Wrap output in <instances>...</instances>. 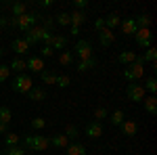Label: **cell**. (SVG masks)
<instances>
[{"instance_id": "obj_1", "label": "cell", "mask_w": 157, "mask_h": 155, "mask_svg": "<svg viewBox=\"0 0 157 155\" xmlns=\"http://www.w3.org/2000/svg\"><path fill=\"white\" fill-rule=\"evenodd\" d=\"M143 76H145V59H143V57H136V61H134L132 65H128V67L124 69V78L130 84L132 82L136 84Z\"/></svg>"}, {"instance_id": "obj_2", "label": "cell", "mask_w": 157, "mask_h": 155, "mask_svg": "<svg viewBox=\"0 0 157 155\" xmlns=\"http://www.w3.org/2000/svg\"><path fill=\"white\" fill-rule=\"evenodd\" d=\"M50 147V141L42 134H29L23 138V149H34V151H46Z\"/></svg>"}, {"instance_id": "obj_3", "label": "cell", "mask_w": 157, "mask_h": 155, "mask_svg": "<svg viewBox=\"0 0 157 155\" xmlns=\"http://www.w3.org/2000/svg\"><path fill=\"white\" fill-rule=\"evenodd\" d=\"M38 21H40V15H38V13H25L21 17H15V27L21 29L25 34V32H27L29 27H34Z\"/></svg>"}, {"instance_id": "obj_4", "label": "cell", "mask_w": 157, "mask_h": 155, "mask_svg": "<svg viewBox=\"0 0 157 155\" xmlns=\"http://www.w3.org/2000/svg\"><path fill=\"white\" fill-rule=\"evenodd\" d=\"M32 88H34V82H32V78H29V76H25V73H19V76L13 80V90H15V92L27 95Z\"/></svg>"}, {"instance_id": "obj_5", "label": "cell", "mask_w": 157, "mask_h": 155, "mask_svg": "<svg viewBox=\"0 0 157 155\" xmlns=\"http://www.w3.org/2000/svg\"><path fill=\"white\" fill-rule=\"evenodd\" d=\"M44 34H46V29H42V25H34V27H29L27 32H25V42L29 44V46H34L38 42H42L44 40Z\"/></svg>"}, {"instance_id": "obj_6", "label": "cell", "mask_w": 157, "mask_h": 155, "mask_svg": "<svg viewBox=\"0 0 157 155\" xmlns=\"http://www.w3.org/2000/svg\"><path fill=\"white\" fill-rule=\"evenodd\" d=\"M73 50H75V55H78L80 61H86V59H92V57H94V55H92V46H90L88 40H78Z\"/></svg>"}, {"instance_id": "obj_7", "label": "cell", "mask_w": 157, "mask_h": 155, "mask_svg": "<svg viewBox=\"0 0 157 155\" xmlns=\"http://www.w3.org/2000/svg\"><path fill=\"white\" fill-rule=\"evenodd\" d=\"M128 99L130 101H136V103H143V99H145V88L140 86V84H128Z\"/></svg>"}, {"instance_id": "obj_8", "label": "cell", "mask_w": 157, "mask_h": 155, "mask_svg": "<svg viewBox=\"0 0 157 155\" xmlns=\"http://www.w3.org/2000/svg\"><path fill=\"white\" fill-rule=\"evenodd\" d=\"M134 38H136V44H138L140 48L151 46V32H149V29H136Z\"/></svg>"}, {"instance_id": "obj_9", "label": "cell", "mask_w": 157, "mask_h": 155, "mask_svg": "<svg viewBox=\"0 0 157 155\" xmlns=\"http://www.w3.org/2000/svg\"><path fill=\"white\" fill-rule=\"evenodd\" d=\"M46 46H50L52 50H63V48L67 46V38H65V36H61V34H52Z\"/></svg>"}, {"instance_id": "obj_10", "label": "cell", "mask_w": 157, "mask_h": 155, "mask_svg": "<svg viewBox=\"0 0 157 155\" xmlns=\"http://www.w3.org/2000/svg\"><path fill=\"white\" fill-rule=\"evenodd\" d=\"M25 63H27V69L29 72H36V73L44 72V59H40V57H29Z\"/></svg>"}, {"instance_id": "obj_11", "label": "cell", "mask_w": 157, "mask_h": 155, "mask_svg": "<svg viewBox=\"0 0 157 155\" xmlns=\"http://www.w3.org/2000/svg\"><path fill=\"white\" fill-rule=\"evenodd\" d=\"M11 50H15L17 55H25V52L29 50V44L25 42L23 38H15V40L11 42Z\"/></svg>"}, {"instance_id": "obj_12", "label": "cell", "mask_w": 157, "mask_h": 155, "mask_svg": "<svg viewBox=\"0 0 157 155\" xmlns=\"http://www.w3.org/2000/svg\"><path fill=\"white\" fill-rule=\"evenodd\" d=\"M98 40H101V44H103V46H111V44H113V40H115V34H113L111 29L105 27V29H101V32H98Z\"/></svg>"}, {"instance_id": "obj_13", "label": "cell", "mask_w": 157, "mask_h": 155, "mask_svg": "<svg viewBox=\"0 0 157 155\" xmlns=\"http://www.w3.org/2000/svg\"><path fill=\"white\" fill-rule=\"evenodd\" d=\"M86 134H88L90 138H98V136L103 134V126H101V122H90V124L86 126Z\"/></svg>"}, {"instance_id": "obj_14", "label": "cell", "mask_w": 157, "mask_h": 155, "mask_svg": "<svg viewBox=\"0 0 157 155\" xmlns=\"http://www.w3.org/2000/svg\"><path fill=\"white\" fill-rule=\"evenodd\" d=\"M136 130H138L136 122H132V119H124V122H121V132H124L126 136H134Z\"/></svg>"}, {"instance_id": "obj_15", "label": "cell", "mask_w": 157, "mask_h": 155, "mask_svg": "<svg viewBox=\"0 0 157 155\" xmlns=\"http://www.w3.org/2000/svg\"><path fill=\"white\" fill-rule=\"evenodd\" d=\"M120 25H121V32H124L126 36H134V34H136V29H138L136 23H134V19H124Z\"/></svg>"}, {"instance_id": "obj_16", "label": "cell", "mask_w": 157, "mask_h": 155, "mask_svg": "<svg viewBox=\"0 0 157 155\" xmlns=\"http://www.w3.org/2000/svg\"><path fill=\"white\" fill-rule=\"evenodd\" d=\"M27 96H29V101H44V99H46V90L40 88V86H34V88L27 92Z\"/></svg>"}, {"instance_id": "obj_17", "label": "cell", "mask_w": 157, "mask_h": 155, "mask_svg": "<svg viewBox=\"0 0 157 155\" xmlns=\"http://www.w3.org/2000/svg\"><path fill=\"white\" fill-rule=\"evenodd\" d=\"M136 57H138V55H134L132 50H124V52H120L117 61H120L121 65H132L134 61H136Z\"/></svg>"}, {"instance_id": "obj_18", "label": "cell", "mask_w": 157, "mask_h": 155, "mask_svg": "<svg viewBox=\"0 0 157 155\" xmlns=\"http://www.w3.org/2000/svg\"><path fill=\"white\" fill-rule=\"evenodd\" d=\"M65 149H67V155H86V147L82 143H71Z\"/></svg>"}, {"instance_id": "obj_19", "label": "cell", "mask_w": 157, "mask_h": 155, "mask_svg": "<svg viewBox=\"0 0 157 155\" xmlns=\"http://www.w3.org/2000/svg\"><path fill=\"white\" fill-rule=\"evenodd\" d=\"M50 145H52V147H57V149H65V147L69 145V141H67V136H65V134H57V136H52V138H50Z\"/></svg>"}, {"instance_id": "obj_20", "label": "cell", "mask_w": 157, "mask_h": 155, "mask_svg": "<svg viewBox=\"0 0 157 155\" xmlns=\"http://www.w3.org/2000/svg\"><path fill=\"white\" fill-rule=\"evenodd\" d=\"M71 63H73V52H69V50H61L59 65H61V67H69Z\"/></svg>"}, {"instance_id": "obj_21", "label": "cell", "mask_w": 157, "mask_h": 155, "mask_svg": "<svg viewBox=\"0 0 157 155\" xmlns=\"http://www.w3.org/2000/svg\"><path fill=\"white\" fill-rule=\"evenodd\" d=\"M143 101H145V109H147V113L155 115V113H157V99H155V96H145Z\"/></svg>"}, {"instance_id": "obj_22", "label": "cell", "mask_w": 157, "mask_h": 155, "mask_svg": "<svg viewBox=\"0 0 157 155\" xmlns=\"http://www.w3.org/2000/svg\"><path fill=\"white\" fill-rule=\"evenodd\" d=\"M134 23L138 29H149V25H151V17L149 15H138L136 19H134Z\"/></svg>"}, {"instance_id": "obj_23", "label": "cell", "mask_w": 157, "mask_h": 155, "mask_svg": "<svg viewBox=\"0 0 157 155\" xmlns=\"http://www.w3.org/2000/svg\"><path fill=\"white\" fill-rule=\"evenodd\" d=\"M120 23H121V19L115 15V13H111L109 17H105V27H107V29H111V32H113V27H117Z\"/></svg>"}, {"instance_id": "obj_24", "label": "cell", "mask_w": 157, "mask_h": 155, "mask_svg": "<svg viewBox=\"0 0 157 155\" xmlns=\"http://www.w3.org/2000/svg\"><path fill=\"white\" fill-rule=\"evenodd\" d=\"M98 63H97V59L92 57V59H86V61H80L78 63V72H88V69H92V67H97Z\"/></svg>"}, {"instance_id": "obj_25", "label": "cell", "mask_w": 157, "mask_h": 155, "mask_svg": "<svg viewBox=\"0 0 157 155\" xmlns=\"http://www.w3.org/2000/svg\"><path fill=\"white\" fill-rule=\"evenodd\" d=\"M11 13H13V17H21V15L27 13V6L23 2H15V4H11Z\"/></svg>"}, {"instance_id": "obj_26", "label": "cell", "mask_w": 157, "mask_h": 155, "mask_svg": "<svg viewBox=\"0 0 157 155\" xmlns=\"http://www.w3.org/2000/svg\"><path fill=\"white\" fill-rule=\"evenodd\" d=\"M4 143H6V147H17V145H19V134L6 132V134H4Z\"/></svg>"}, {"instance_id": "obj_27", "label": "cell", "mask_w": 157, "mask_h": 155, "mask_svg": "<svg viewBox=\"0 0 157 155\" xmlns=\"http://www.w3.org/2000/svg\"><path fill=\"white\" fill-rule=\"evenodd\" d=\"M11 119H13V113H11V109L9 107H0V124H11Z\"/></svg>"}, {"instance_id": "obj_28", "label": "cell", "mask_w": 157, "mask_h": 155, "mask_svg": "<svg viewBox=\"0 0 157 155\" xmlns=\"http://www.w3.org/2000/svg\"><path fill=\"white\" fill-rule=\"evenodd\" d=\"M9 67H11L13 72H25V69H27V63H25L23 59H13Z\"/></svg>"}, {"instance_id": "obj_29", "label": "cell", "mask_w": 157, "mask_h": 155, "mask_svg": "<svg viewBox=\"0 0 157 155\" xmlns=\"http://www.w3.org/2000/svg\"><path fill=\"white\" fill-rule=\"evenodd\" d=\"M111 124H115V126H121V122H124V119H126V115H124V111H121V109H117V111H113V113H111Z\"/></svg>"}, {"instance_id": "obj_30", "label": "cell", "mask_w": 157, "mask_h": 155, "mask_svg": "<svg viewBox=\"0 0 157 155\" xmlns=\"http://www.w3.org/2000/svg\"><path fill=\"white\" fill-rule=\"evenodd\" d=\"M40 78H42V82H44V84H55V82H57V76H55L52 72H46V69L40 73Z\"/></svg>"}, {"instance_id": "obj_31", "label": "cell", "mask_w": 157, "mask_h": 155, "mask_svg": "<svg viewBox=\"0 0 157 155\" xmlns=\"http://www.w3.org/2000/svg\"><path fill=\"white\" fill-rule=\"evenodd\" d=\"M143 59H145V63L149 61V63H155V59H157V50L153 46H149L147 48V55H143Z\"/></svg>"}, {"instance_id": "obj_32", "label": "cell", "mask_w": 157, "mask_h": 155, "mask_svg": "<svg viewBox=\"0 0 157 155\" xmlns=\"http://www.w3.org/2000/svg\"><path fill=\"white\" fill-rule=\"evenodd\" d=\"M2 155H25V149L19 147V145H17V147H6V151Z\"/></svg>"}, {"instance_id": "obj_33", "label": "cell", "mask_w": 157, "mask_h": 155, "mask_svg": "<svg viewBox=\"0 0 157 155\" xmlns=\"http://www.w3.org/2000/svg\"><path fill=\"white\" fill-rule=\"evenodd\" d=\"M55 23H59L61 27L69 25V13H59V15H57V19H55Z\"/></svg>"}, {"instance_id": "obj_34", "label": "cell", "mask_w": 157, "mask_h": 155, "mask_svg": "<svg viewBox=\"0 0 157 155\" xmlns=\"http://www.w3.org/2000/svg\"><path fill=\"white\" fill-rule=\"evenodd\" d=\"M109 113H107V109L105 107H97L94 109V122H101V119H105Z\"/></svg>"}, {"instance_id": "obj_35", "label": "cell", "mask_w": 157, "mask_h": 155, "mask_svg": "<svg viewBox=\"0 0 157 155\" xmlns=\"http://www.w3.org/2000/svg\"><path fill=\"white\" fill-rule=\"evenodd\" d=\"M69 82H71V80H69V76H57V86H59V88H67V86H69Z\"/></svg>"}, {"instance_id": "obj_36", "label": "cell", "mask_w": 157, "mask_h": 155, "mask_svg": "<svg viewBox=\"0 0 157 155\" xmlns=\"http://www.w3.org/2000/svg\"><path fill=\"white\" fill-rule=\"evenodd\" d=\"M44 126H46V119L44 118H34L32 119V128H34V130H40V128H44Z\"/></svg>"}, {"instance_id": "obj_37", "label": "cell", "mask_w": 157, "mask_h": 155, "mask_svg": "<svg viewBox=\"0 0 157 155\" xmlns=\"http://www.w3.org/2000/svg\"><path fill=\"white\" fill-rule=\"evenodd\" d=\"M9 76H11V67L9 65H0V82L9 80Z\"/></svg>"}, {"instance_id": "obj_38", "label": "cell", "mask_w": 157, "mask_h": 155, "mask_svg": "<svg viewBox=\"0 0 157 155\" xmlns=\"http://www.w3.org/2000/svg\"><path fill=\"white\" fill-rule=\"evenodd\" d=\"M65 136H67V141H73V138H78V128H75V126H67V130H65Z\"/></svg>"}, {"instance_id": "obj_39", "label": "cell", "mask_w": 157, "mask_h": 155, "mask_svg": "<svg viewBox=\"0 0 157 155\" xmlns=\"http://www.w3.org/2000/svg\"><path fill=\"white\" fill-rule=\"evenodd\" d=\"M145 88L149 90V92H157V80H155V78H149L147 84H145Z\"/></svg>"}, {"instance_id": "obj_40", "label": "cell", "mask_w": 157, "mask_h": 155, "mask_svg": "<svg viewBox=\"0 0 157 155\" xmlns=\"http://www.w3.org/2000/svg\"><path fill=\"white\" fill-rule=\"evenodd\" d=\"M52 52H55V50H52L50 46H42V50H40V59H42V57L48 59V57H52Z\"/></svg>"}, {"instance_id": "obj_41", "label": "cell", "mask_w": 157, "mask_h": 155, "mask_svg": "<svg viewBox=\"0 0 157 155\" xmlns=\"http://www.w3.org/2000/svg\"><path fill=\"white\" fill-rule=\"evenodd\" d=\"M86 6H88V0H73V9L75 11H82Z\"/></svg>"}, {"instance_id": "obj_42", "label": "cell", "mask_w": 157, "mask_h": 155, "mask_svg": "<svg viewBox=\"0 0 157 155\" xmlns=\"http://www.w3.org/2000/svg\"><path fill=\"white\" fill-rule=\"evenodd\" d=\"M94 29H97V32L105 29V19H97V21H94Z\"/></svg>"}, {"instance_id": "obj_43", "label": "cell", "mask_w": 157, "mask_h": 155, "mask_svg": "<svg viewBox=\"0 0 157 155\" xmlns=\"http://www.w3.org/2000/svg\"><path fill=\"white\" fill-rule=\"evenodd\" d=\"M50 4H52L50 0H40V6H42V9H48Z\"/></svg>"}, {"instance_id": "obj_44", "label": "cell", "mask_w": 157, "mask_h": 155, "mask_svg": "<svg viewBox=\"0 0 157 155\" xmlns=\"http://www.w3.org/2000/svg\"><path fill=\"white\" fill-rule=\"evenodd\" d=\"M0 25L6 27V25H9V19H6V17H0Z\"/></svg>"}, {"instance_id": "obj_45", "label": "cell", "mask_w": 157, "mask_h": 155, "mask_svg": "<svg viewBox=\"0 0 157 155\" xmlns=\"http://www.w3.org/2000/svg\"><path fill=\"white\" fill-rule=\"evenodd\" d=\"M0 134H6V124H0Z\"/></svg>"}, {"instance_id": "obj_46", "label": "cell", "mask_w": 157, "mask_h": 155, "mask_svg": "<svg viewBox=\"0 0 157 155\" xmlns=\"http://www.w3.org/2000/svg\"><path fill=\"white\" fill-rule=\"evenodd\" d=\"M0 57H2V48H0Z\"/></svg>"}, {"instance_id": "obj_47", "label": "cell", "mask_w": 157, "mask_h": 155, "mask_svg": "<svg viewBox=\"0 0 157 155\" xmlns=\"http://www.w3.org/2000/svg\"><path fill=\"white\" fill-rule=\"evenodd\" d=\"M0 34H2V25H0Z\"/></svg>"}, {"instance_id": "obj_48", "label": "cell", "mask_w": 157, "mask_h": 155, "mask_svg": "<svg viewBox=\"0 0 157 155\" xmlns=\"http://www.w3.org/2000/svg\"><path fill=\"white\" fill-rule=\"evenodd\" d=\"M0 155H2V153H0Z\"/></svg>"}]
</instances>
